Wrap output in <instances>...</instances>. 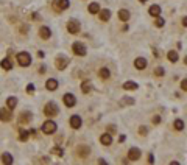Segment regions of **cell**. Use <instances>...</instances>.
Returning <instances> with one entry per match:
<instances>
[{
	"label": "cell",
	"instance_id": "obj_1",
	"mask_svg": "<svg viewBox=\"0 0 187 165\" xmlns=\"http://www.w3.org/2000/svg\"><path fill=\"white\" fill-rule=\"evenodd\" d=\"M44 114L47 117H56L59 114V109H58V105L55 101H48L47 105L44 106Z\"/></svg>",
	"mask_w": 187,
	"mask_h": 165
},
{
	"label": "cell",
	"instance_id": "obj_2",
	"mask_svg": "<svg viewBox=\"0 0 187 165\" xmlns=\"http://www.w3.org/2000/svg\"><path fill=\"white\" fill-rule=\"evenodd\" d=\"M16 58H17L19 66H22V67H28L30 64H31V55H30V53H27V52L17 53Z\"/></svg>",
	"mask_w": 187,
	"mask_h": 165
},
{
	"label": "cell",
	"instance_id": "obj_3",
	"mask_svg": "<svg viewBox=\"0 0 187 165\" xmlns=\"http://www.w3.org/2000/svg\"><path fill=\"white\" fill-rule=\"evenodd\" d=\"M56 123L53 120H47V122H44V125H42V132L44 134H53V132H56Z\"/></svg>",
	"mask_w": 187,
	"mask_h": 165
},
{
	"label": "cell",
	"instance_id": "obj_4",
	"mask_svg": "<svg viewBox=\"0 0 187 165\" xmlns=\"http://www.w3.org/2000/svg\"><path fill=\"white\" fill-rule=\"evenodd\" d=\"M80 28H81V25H80V22L75 20V19H72V20L67 22V31L70 34H78Z\"/></svg>",
	"mask_w": 187,
	"mask_h": 165
},
{
	"label": "cell",
	"instance_id": "obj_5",
	"mask_svg": "<svg viewBox=\"0 0 187 165\" xmlns=\"http://www.w3.org/2000/svg\"><path fill=\"white\" fill-rule=\"evenodd\" d=\"M11 118H13V112H11L10 107L8 106L2 107V109H0V120L2 122H10Z\"/></svg>",
	"mask_w": 187,
	"mask_h": 165
},
{
	"label": "cell",
	"instance_id": "obj_6",
	"mask_svg": "<svg viewBox=\"0 0 187 165\" xmlns=\"http://www.w3.org/2000/svg\"><path fill=\"white\" fill-rule=\"evenodd\" d=\"M72 48H73V53H75V55H78V56H84L87 53L86 47L81 44V42H75V44L72 45Z\"/></svg>",
	"mask_w": 187,
	"mask_h": 165
},
{
	"label": "cell",
	"instance_id": "obj_7",
	"mask_svg": "<svg viewBox=\"0 0 187 165\" xmlns=\"http://www.w3.org/2000/svg\"><path fill=\"white\" fill-rule=\"evenodd\" d=\"M55 64H56V69H58V70H64V69L69 66V58H66V56H58Z\"/></svg>",
	"mask_w": 187,
	"mask_h": 165
},
{
	"label": "cell",
	"instance_id": "obj_8",
	"mask_svg": "<svg viewBox=\"0 0 187 165\" xmlns=\"http://www.w3.org/2000/svg\"><path fill=\"white\" fill-rule=\"evenodd\" d=\"M69 123H70V126L73 129H80V128H81V125H83V120H81V117H80V115H72L70 120H69Z\"/></svg>",
	"mask_w": 187,
	"mask_h": 165
},
{
	"label": "cell",
	"instance_id": "obj_9",
	"mask_svg": "<svg viewBox=\"0 0 187 165\" xmlns=\"http://www.w3.org/2000/svg\"><path fill=\"white\" fill-rule=\"evenodd\" d=\"M142 156V153H140V149L139 148H129V151H128V159L129 160H137L139 157Z\"/></svg>",
	"mask_w": 187,
	"mask_h": 165
},
{
	"label": "cell",
	"instance_id": "obj_10",
	"mask_svg": "<svg viewBox=\"0 0 187 165\" xmlns=\"http://www.w3.org/2000/svg\"><path fill=\"white\" fill-rule=\"evenodd\" d=\"M77 153H78V156H80V157H83V159H86V157H89L90 148L87 147V145H81V147H78Z\"/></svg>",
	"mask_w": 187,
	"mask_h": 165
},
{
	"label": "cell",
	"instance_id": "obj_11",
	"mask_svg": "<svg viewBox=\"0 0 187 165\" xmlns=\"http://www.w3.org/2000/svg\"><path fill=\"white\" fill-rule=\"evenodd\" d=\"M53 6H55V10L58 8L59 11H64V10H67L69 6H70V2H69V0H58V2L53 3Z\"/></svg>",
	"mask_w": 187,
	"mask_h": 165
},
{
	"label": "cell",
	"instance_id": "obj_12",
	"mask_svg": "<svg viewBox=\"0 0 187 165\" xmlns=\"http://www.w3.org/2000/svg\"><path fill=\"white\" fill-rule=\"evenodd\" d=\"M75 103H77V98H75L72 94H66V95H64V105H66L67 107H73Z\"/></svg>",
	"mask_w": 187,
	"mask_h": 165
},
{
	"label": "cell",
	"instance_id": "obj_13",
	"mask_svg": "<svg viewBox=\"0 0 187 165\" xmlns=\"http://www.w3.org/2000/svg\"><path fill=\"white\" fill-rule=\"evenodd\" d=\"M39 36H41V39H48V37L52 36V30L48 28V26H42V28L39 30Z\"/></svg>",
	"mask_w": 187,
	"mask_h": 165
},
{
	"label": "cell",
	"instance_id": "obj_14",
	"mask_svg": "<svg viewBox=\"0 0 187 165\" xmlns=\"http://www.w3.org/2000/svg\"><path fill=\"white\" fill-rule=\"evenodd\" d=\"M134 67L139 69V70H143V69L147 67V59H145V58H136V61H134Z\"/></svg>",
	"mask_w": 187,
	"mask_h": 165
},
{
	"label": "cell",
	"instance_id": "obj_15",
	"mask_svg": "<svg viewBox=\"0 0 187 165\" xmlns=\"http://www.w3.org/2000/svg\"><path fill=\"white\" fill-rule=\"evenodd\" d=\"M100 142H101V145L108 147V145L112 143V137H111V134H109V132H105V134H103V136L100 137Z\"/></svg>",
	"mask_w": 187,
	"mask_h": 165
},
{
	"label": "cell",
	"instance_id": "obj_16",
	"mask_svg": "<svg viewBox=\"0 0 187 165\" xmlns=\"http://www.w3.org/2000/svg\"><path fill=\"white\" fill-rule=\"evenodd\" d=\"M58 86H59L58 81H56V79H53V78H50L47 83H45V87H47L48 90H56V89H58Z\"/></svg>",
	"mask_w": 187,
	"mask_h": 165
},
{
	"label": "cell",
	"instance_id": "obj_17",
	"mask_svg": "<svg viewBox=\"0 0 187 165\" xmlns=\"http://www.w3.org/2000/svg\"><path fill=\"white\" fill-rule=\"evenodd\" d=\"M92 90V83L90 81H83L81 83V92L83 94H89Z\"/></svg>",
	"mask_w": 187,
	"mask_h": 165
},
{
	"label": "cell",
	"instance_id": "obj_18",
	"mask_svg": "<svg viewBox=\"0 0 187 165\" xmlns=\"http://www.w3.org/2000/svg\"><path fill=\"white\" fill-rule=\"evenodd\" d=\"M30 120H31V112H22L19 115V122L20 123H28Z\"/></svg>",
	"mask_w": 187,
	"mask_h": 165
},
{
	"label": "cell",
	"instance_id": "obj_19",
	"mask_svg": "<svg viewBox=\"0 0 187 165\" xmlns=\"http://www.w3.org/2000/svg\"><path fill=\"white\" fill-rule=\"evenodd\" d=\"M119 19H120L122 22L129 20V11H128V10H120V11H119Z\"/></svg>",
	"mask_w": 187,
	"mask_h": 165
},
{
	"label": "cell",
	"instance_id": "obj_20",
	"mask_svg": "<svg viewBox=\"0 0 187 165\" xmlns=\"http://www.w3.org/2000/svg\"><path fill=\"white\" fill-rule=\"evenodd\" d=\"M137 83H134V81H126V83H123V89L125 90H136L137 89Z\"/></svg>",
	"mask_w": 187,
	"mask_h": 165
},
{
	"label": "cell",
	"instance_id": "obj_21",
	"mask_svg": "<svg viewBox=\"0 0 187 165\" xmlns=\"http://www.w3.org/2000/svg\"><path fill=\"white\" fill-rule=\"evenodd\" d=\"M109 17H111V11L109 10H100V20L106 22V20H109Z\"/></svg>",
	"mask_w": 187,
	"mask_h": 165
},
{
	"label": "cell",
	"instance_id": "obj_22",
	"mask_svg": "<svg viewBox=\"0 0 187 165\" xmlns=\"http://www.w3.org/2000/svg\"><path fill=\"white\" fill-rule=\"evenodd\" d=\"M2 162L6 164V165H11L13 164V156H11L10 153H3L2 154Z\"/></svg>",
	"mask_w": 187,
	"mask_h": 165
},
{
	"label": "cell",
	"instance_id": "obj_23",
	"mask_svg": "<svg viewBox=\"0 0 187 165\" xmlns=\"http://www.w3.org/2000/svg\"><path fill=\"white\" fill-rule=\"evenodd\" d=\"M6 106H8V107H10V109H11V111H13V109H14V107H16V106H17V98H16V97H10L8 100H6Z\"/></svg>",
	"mask_w": 187,
	"mask_h": 165
},
{
	"label": "cell",
	"instance_id": "obj_24",
	"mask_svg": "<svg viewBox=\"0 0 187 165\" xmlns=\"http://www.w3.org/2000/svg\"><path fill=\"white\" fill-rule=\"evenodd\" d=\"M87 10H89L90 14H98L100 13V5H98V3H90Z\"/></svg>",
	"mask_w": 187,
	"mask_h": 165
},
{
	"label": "cell",
	"instance_id": "obj_25",
	"mask_svg": "<svg viewBox=\"0 0 187 165\" xmlns=\"http://www.w3.org/2000/svg\"><path fill=\"white\" fill-rule=\"evenodd\" d=\"M0 67L3 69V70H11V67H13V64H11V61L8 59V58H5L0 62Z\"/></svg>",
	"mask_w": 187,
	"mask_h": 165
},
{
	"label": "cell",
	"instance_id": "obj_26",
	"mask_svg": "<svg viewBox=\"0 0 187 165\" xmlns=\"http://www.w3.org/2000/svg\"><path fill=\"white\" fill-rule=\"evenodd\" d=\"M148 13H150L153 17H156V16H159V14H161V8H159L158 5H153V6H150V10H148Z\"/></svg>",
	"mask_w": 187,
	"mask_h": 165
},
{
	"label": "cell",
	"instance_id": "obj_27",
	"mask_svg": "<svg viewBox=\"0 0 187 165\" xmlns=\"http://www.w3.org/2000/svg\"><path fill=\"white\" fill-rule=\"evenodd\" d=\"M167 58H169V61H170V62H176L179 56H178V53H176V52H173V50H170V52L167 53Z\"/></svg>",
	"mask_w": 187,
	"mask_h": 165
},
{
	"label": "cell",
	"instance_id": "obj_28",
	"mask_svg": "<svg viewBox=\"0 0 187 165\" xmlns=\"http://www.w3.org/2000/svg\"><path fill=\"white\" fill-rule=\"evenodd\" d=\"M109 76H111V72H109V69H106V67L100 69V78H101V79H108Z\"/></svg>",
	"mask_w": 187,
	"mask_h": 165
},
{
	"label": "cell",
	"instance_id": "obj_29",
	"mask_svg": "<svg viewBox=\"0 0 187 165\" xmlns=\"http://www.w3.org/2000/svg\"><path fill=\"white\" fill-rule=\"evenodd\" d=\"M30 137V131H24V129H20L19 131V139H20L22 142H27Z\"/></svg>",
	"mask_w": 187,
	"mask_h": 165
},
{
	"label": "cell",
	"instance_id": "obj_30",
	"mask_svg": "<svg viewBox=\"0 0 187 165\" xmlns=\"http://www.w3.org/2000/svg\"><path fill=\"white\" fill-rule=\"evenodd\" d=\"M175 129H176V131H182V129H184V122H182L181 118H176V120H175Z\"/></svg>",
	"mask_w": 187,
	"mask_h": 165
},
{
	"label": "cell",
	"instance_id": "obj_31",
	"mask_svg": "<svg viewBox=\"0 0 187 165\" xmlns=\"http://www.w3.org/2000/svg\"><path fill=\"white\" fill-rule=\"evenodd\" d=\"M154 24H156V26H159V28H161V26H164V24H165V20H164V19H162L161 16H156Z\"/></svg>",
	"mask_w": 187,
	"mask_h": 165
},
{
	"label": "cell",
	"instance_id": "obj_32",
	"mask_svg": "<svg viewBox=\"0 0 187 165\" xmlns=\"http://www.w3.org/2000/svg\"><path fill=\"white\" fill-rule=\"evenodd\" d=\"M164 73H165V72H164V69H162V67L154 69V75H156V76H164Z\"/></svg>",
	"mask_w": 187,
	"mask_h": 165
},
{
	"label": "cell",
	"instance_id": "obj_33",
	"mask_svg": "<svg viewBox=\"0 0 187 165\" xmlns=\"http://www.w3.org/2000/svg\"><path fill=\"white\" fill-rule=\"evenodd\" d=\"M139 134H140V136H147V134H148L147 126H140V128H139Z\"/></svg>",
	"mask_w": 187,
	"mask_h": 165
},
{
	"label": "cell",
	"instance_id": "obj_34",
	"mask_svg": "<svg viewBox=\"0 0 187 165\" xmlns=\"http://www.w3.org/2000/svg\"><path fill=\"white\" fill-rule=\"evenodd\" d=\"M53 153H55V154H58L59 157H63V154H64L63 149H61L59 147H55V148H53Z\"/></svg>",
	"mask_w": 187,
	"mask_h": 165
},
{
	"label": "cell",
	"instance_id": "obj_35",
	"mask_svg": "<svg viewBox=\"0 0 187 165\" xmlns=\"http://www.w3.org/2000/svg\"><path fill=\"white\" fill-rule=\"evenodd\" d=\"M27 92H28V94H33L34 92V84H28V86H27Z\"/></svg>",
	"mask_w": 187,
	"mask_h": 165
},
{
	"label": "cell",
	"instance_id": "obj_36",
	"mask_svg": "<svg viewBox=\"0 0 187 165\" xmlns=\"http://www.w3.org/2000/svg\"><path fill=\"white\" fill-rule=\"evenodd\" d=\"M181 89L187 92V79H182L181 81Z\"/></svg>",
	"mask_w": 187,
	"mask_h": 165
},
{
	"label": "cell",
	"instance_id": "obj_37",
	"mask_svg": "<svg viewBox=\"0 0 187 165\" xmlns=\"http://www.w3.org/2000/svg\"><path fill=\"white\" fill-rule=\"evenodd\" d=\"M153 123H154V125H159V123H161V117H159V115H154V117H153Z\"/></svg>",
	"mask_w": 187,
	"mask_h": 165
},
{
	"label": "cell",
	"instance_id": "obj_38",
	"mask_svg": "<svg viewBox=\"0 0 187 165\" xmlns=\"http://www.w3.org/2000/svg\"><path fill=\"white\" fill-rule=\"evenodd\" d=\"M108 131H109V134H112L114 131H116V126H112V125L108 126Z\"/></svg>",
	"mask_w": 187,
	"mask_h": 165
},
{
	"label": "cell",
	"instance_id": "obj_39",
	"mask_svg": "<svg viewBox=\"0 0 187 165\" xmlns=\"http://www.w3.org/2000/svg\"><path fill=\"white\" fill-rule=\"evenodd\" d=\"M148 162H150V164L154 162V156L153 154H148Z\"/></svg>",
	"mask_w": 187,
	"mask_h": 165
},
{
	"label": "cell",
	"instance_id": "obj_40",
	"mask_svg": "<svg viewBox=\"0 0 187 165\" xmlns=\"http://www.w3.org/2000/svg\"><path fill=\"white\" fill-rule=\"evenodd\" d=\"M181 24L184 25V26H187V16L186 17H182V20H181Z\"/></svg>",
	"mask_w": 187,
	"mask_h": 165
},
{
	"label": "cell",
	"instance_id": "obj_41",
	"mask_svg": "<svg viewBox=\"0 0 187 165\" xmlns=\"http://www.w3.org/2000/svg\"><path fill=\"white\" fill-rule=\"evenodd\" d=\"M39 73H45V66L44 67H39Z\"/></svg>",
	"mask_w": 187,
	"mask_h": 165
},
{
	"label": "cell",
	"instance_id": "obj_42",
	"mask_svg": "<svg viewBox=\"0 0 187 165\" xmlns=\"http://www.w3.org/2000/svg\"><path fill=\"white\" fill-rule=\"evenodd\" d=\"M119 142H125V136H120L119 137Z\"/></svg>",
	"mask_w": 187,
	"mask_h": 165
},
{
	"label": "cell",
	"instance_id": "obj_43",
	"mask_svg": "<svg viewBox=\"0 0 187 165\" xmlns=\"http://www.w3.org/2000/svg\"><path fill=\"white\" fill-rule=\"evenodd\" d=\"M184 62H186V64H187V56H186V58H184Z\"/></svg>",
	"mask_w": 187,
	"mask_h": 165
},
{
	"label": "cell",
	"instance_id": "obj_44",
	"mask_svg": "<svg viewBox=\"0 0 187 165\" xmlns=\"http://www.w3.org/2000/svg\"><path fill=\"white\" fill-rule=\"evenodd\" d=\"M139 2H142V3H145V2H147V0H139Z\"/></svg>",
	"mask_w": 187,
	"mask_h": 165
}]
</instances>
